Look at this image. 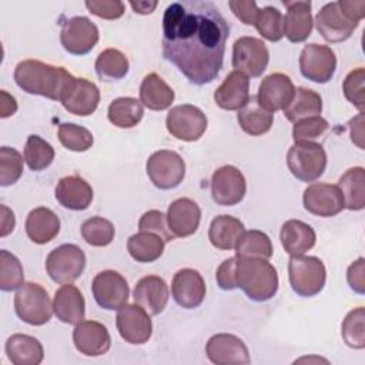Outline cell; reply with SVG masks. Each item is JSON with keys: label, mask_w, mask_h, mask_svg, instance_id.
Here are the masks:
<instances>
[{"label": "cell", "mask_w": 365, "mask_h": 365, "mask_svg": "<svg viewBox=\"0 0 365 365\" xmlns=\"http://www.w3.org/2000/svg\"><path fill=\"white\" fill-rule=\"evenodd\" d=\"M230 26L212 1L181 0L163 17V56L192 84L211 83L221 71Z\"/></svg>", "instance_id": "obj_1"}, {"label": "cell", "mask_w": 365, "mask_h": 365, "mask_svg": "<svg viewBox=\"0 0 365 365\" xmlns=\"http://www.w3.org/2000/svg\"><path fill=\"white\" fill-rule=\"evenodd\" d=\"M74 78L64 67L34 58L23 60L14 68V81L23 91L56 101H61Z\"/></svg>", "instance_id": "obj_2"}, {"label": "cell", "mask_w": 365, "mask_h": 365, "mask_svg": "<svg viewBox=\"0 0 365 365\" xmlns=\"http://www.w3.org/2000/svg\"><path fill=\"white\" fill-rule=\"evenodd\" d=\"M235 281L245 295L257 302L271 299L278 291V274L275 267L262 258L235 257Z\"/></svg>", "instance_id": "obj_3"}, {"label": "cell", "mask_w": 365, "mask_h": 365, "mask_svg": "<svg viewBox=\"0 0 365 365\" xmlns=\"http://www.w3.org/2000/svg\"><path fill=\"white\" fill-rule=\"evenodd\" d=\"M288 278L292 291L301 297H314L325 285L327 269L318 257L291 255L288 261Z\"/></svg>", "instance_id": "obj_4"}, {"label": "cell", "mask_w": 365, "mask_h": 365, "mask_svg": "<svg viewBox=\"0 0 365 365\" xmlns=\"http://www.w3.org/2000/svg\"><path fill=\"white\" fill-rule=\"evenodd\" d=\"M291 174L305 182L319 178L327 168V153L317 141H295L287 154Z\"/></svg>", "instance_id": "obj_5"}, {"label": "cell", "mask_w": 365, "mask_h": 365, "mask_svg": "<svg viewBox=\"0 0 365 365\" xmlns=\"http://www.w3.org/2000/svg\"><path fill=\"white\" fill-rule=\"evenodd\" d=\"M14 309L21 321L34 327L47 324L54 312L48 292L36 282H24L17 288Z\"/></svg>", "instance_id": "obj_6"}, {"label": "cell", "mask_w": 365, "mask_h": 365, "mask_svg": "<svg viewBox=\"0 0 365 365\" xmlns=\"http://www.w3.org/2000/svg\"><path fill=\"white\" fill-rule=\"evenodd\" d=\"M86 268V254L76 244H63L54 248L46 259L48 277L58 284L76 281Z\"/></svg>", "instance_id": "obj_7"}, {"label": "cell", "mask_w": 365, "mask_h": 365, "mask_svg": "<svg viewBox=\"0 0 365 365\" xmlns=\"http://www.w3.org/2000/svg\"><path fill=\"white\" fill-rule=\"evenodd\" d=\"M145 170L148 178L157 188L171 190L182 182L185 175V163L178 153L160 150L148 157Z\"/></svg>", "instance_id": "obj_8"}, {"label": "cell", "mask_w": 365, "mask_h": 365, "mask_svg": "<svg viewBox=\"0 0 365 365\" xmlns=\"http://www.w3.org/2000/svg\"><path fill=\"white\" fill-rule=\"evenodd\" d=\"M207 115L192 104L173 107L165 118L168 133L181 141H197L207 130Z\"/></svg>", "instance_id": "obj_9"}, {"label": "cell", "mask_w": 365, "mask_h": 365, "mask_svg": "<svg viewBox=\"0 0 365 365\" xmlns=\"http://www.w3.org/2000/svg\"><path fill=\"white\" fill-rule=\"evenodd\" d=\"M269 53L261 38L244 36L232 46V67L247 77H259L268 66Z\"/></svg>", "instance_id": "obj_10"}, {"label": "cell", "mask_w": 365, "mask_h": 365, "mask_svg": "<svg viewBox=\"0 0 365 365\" xmlns=\"http://www.w3.org/2000/svg\"><path fill=\"white\" fill-rule=\"evenodd\" d=\"M301 74L314 83H327L336 70V56L329 46L309 43L299 54Z\"/></svg>", "instance_id": "obj_11"}, {"label": "cell", "mask_w": 365, "mask_h": 365, "mask_svg": "<svg viewBox=\"0 0 365 365\" xmlns=\"http://www.w3.org/2000/svg\"><path fill=\"white\" fill-rule=\"evenodd\" d=\"M91 291L96 302L103 309H118L127 304L130 288L125 278L113 269L98 272L91 282Z\"/></svg>", "instance_id": "obj_12"}, {"label": "cell", "mask_w": 365, "mask_h": 365, "mask_svg": "<svg viewBox=\"0 0 365 365\" xmlns=\"http://www.w3.org/2000/svg\"><path fill=\"white\" fill-rule=\"evenodd\" d=\"M115 325L120 336L133 345L145 344L153 334L150 314L138 304H125L118 308Z\"/></svg>", "instance_id": "obj_13"}, {"label": "cell", "mask_w": 365, "mask_h": 365, "mask_svg": "<svg viewBox=\"0 0 365 365\" xmlns=\"http://www.w3.org/2000/svg\"><path fill=\"white\" fill-rule=\"evenodd\" d=\"M97 26L84 16L68 19L60 31V41L66 51L76 56L87 54L94 48L98 41Z\"/></svg>", "instance_id": "obj_14"}, {"label": "cell", "mask_w": 365, "mask_h": 365, "mask_svg": "<svg viewBox=\"0 0 365 365\" xmlns=\"http://www.w3.org/2000/svg\"><path fill=\"white\" fill-rule=\"evenodd\" d=\"M247 192L244 174L234 165L217 168L211 178V195L218 205H235L242 201Z\"/></svg>", "instance_id": "obj_15"}, {"label": "cell", "mask_w": 365, "mask_h": 365, "mask_svg": "<svg viewBox=\"0 0 365 365\" xmlns=\"http://www.w3.org/2000/svg\"><path fill=\"white\" fill-rule=\"evenodd\" d=\"M314 23L318 33L329 43L348 40L359 24L341 10L338 1H331L322 6L317 13Z\"/></svg>", "instance_id": "obj_16"}, {"label": "cell", "mask_w": 365, "mask_h": 365, "mask_svg": "<svg viewBox=\"0 0 365 365\" xmlns=\"http://www.w3.org/2000/svg\"><path fill=\"white\" fill-rule=\"evenodd\" d=\"M304 207L318 217H334L344 210V198L338 185L328 182H314L308 185L302 195Z\"/></svg>", "instance_id": "obj_17"}, {"label": "cell", "mask_w": 365, "mask_h": 365, "mask_svg": "<svg viewBox=\"0 0 365 365\" xmlns=\"http://www.w3.org/2000/svg\"><path fill=\"white\" fill-rule=\"evenodd\" d=\"M205 354L217 365H247L251 362L247 345L232 334L212 335L205 345Z\"/></svg>", "instance_id": "obj_18"}, {"label": "cell", "mask_w": 365, "mask_h": 365, "mask_svg": "<svg viewBox=\"0 0 365 365\" xmlns=\"http://www.w3.org/2000/svg\"><path fill=\"white\" fill-rule=\"evenodd\" d=\"M205 282L201 274L192 268H182L177 271L171 282V294L174 301L185 308L192 309L202 304L205 298Z\"/></svg>", "instance_id": "obj_19"}, {"label": "cell", "mask_w": 365, "mask_h": 365, "mask_svg": "<svg viewBox=\"0 0 365 365\" xmlns=\"http://www.w3.org/2000/svg\"><path fill=\"white\" fill-rule=\"evenodd\" d=\"M292 80L284 73H272L262 78L255 96L259 106L269 113L284 110L294 96Z\"/></svg>", "instance_id": "obj_20"}, {"label": "cell", "mask_w": 365, "mask_h": 365, "mask_svg": "<svg viewBox=\"0 0 365 365\" xmlns=\"http://www.w3.org/2000/svg\"><path fill=\"white\" fill-rule=\"evenodd\" d=\"M76 349L86 356H100L108 352L111 336L107 328L97 321H81L73 331Z\"/></svg>", "instance_id": "obj_21"}, {"label": "cell", "mask_w": 365, "mask_h": 365, "mask_svg": "<svg viewBox=\"0 0 365 365\" xmlns=\"http://www.w3.org/2000/svg\"><path fill=\"white\" fill-rule=\"evenodd\" d=\"M60 103L70 114L86 117L97 110L100 103V90L93 81L76 77Z\"/></svg>", "instance_id": "obj_22"}, {"label": "cell", "mask_w": 365, "mask_h": 365, "mask_svg": "<svg viewBox=\"0 0 365 365\" xmlns=\"http://www.w3.org/2000/svg\"><path fill=\"white\" fill-rule=\"evenodd\" d=\"M201 210L191 198H177L167 211L168 228L174 237L185 238L192 235L200 225Z\"/></svg>", "instance_id": "obj_23"}, {"label": "cell", "mask_w": 365, "mask_h": 365, "mask_svg": "<svg viewBox=\"0 0 365 365\" xmlns=\"http://www.w3.org/2000/svg\"><path fill=\"white\" fill-rule=\"evenodd\" d=\"M134 302L143 307L150 315H158L168 302V287L158 275L143 277L133 291Z\"/></svg>", "instance_id": "obj_24"}, {"label": "cell", "mask_w": 365, "mask_h": 365, "mask_svg": "<svg viewBox=\"0 0 365 365\" xmlns=\"http://www.w3.org/2000/svg\"><path fill=\"white\" fill-rule=\"evenodd\" d=\"M53 311L64 324L77 325L84 321L86 317V301L80 289L71 282L63 284L54 294Z\"/></svg>", "instance_id": "obj_25"}, {"label": "cell", "mask_w": 365, "mask_h": 365, "mask_svg": "<svg viewBox=\"0 0 365 365\" xmlns=\"http://www.w3.org/2000/svg\"><path fill=\"white\" fill-rule=\"evenodd\" d=\"M287 13L284 17V36L291 43L305 41L314 26L311 14V1H284Z\"/></svg>", "instance_id": "obj_26"}, {"label": "cell", "mask_w": 365, "mask_h": 365, "mask_svg": "<svg viewBox=\"0 0 365 365\" xmlns=\"http://www.w3.org/2000/svg\"><path fill=\"white\" fill-rule=\"evenodd\" d=\"M250 80L241 71H231L214 93V101L222 110H240L250 100Z\"/></svg>", "instance_id": "obj_27"}, {"label": "cell", "mask_w": 365, "mask_h": 365, "mask_svg": "<svg viewBox=\"0 0 365 365\" xmlns=\"http://www.w3.org/2000/svg\"><path fill=\"white\" fill-rule=\"evenodd\" d=\"M91 185L78 175L63 177L56 185V200L68 210H87L93 201Z\"/></svg>", "instance_id": "obj_28"}, {"label": "cell", "mask_w": 365, "mask_h": 365, "mask_svg": "<svg viewBox=\"0 0 365 365\" xmlns=\"http://www.w3.org/2000/svg\"><path fill=\"white\" fill-rule=\"evenodd\" d=\"M26 232L34 244H47L60 232V218L53 210L37 207L26 218Z\"/></svg>", "instance_id": "obj_29"}, {"label": "cell", "mask_w": 365, "mask_h": 365, "mask_svg": "<svg viewBox=\"0 0 365 365\" xmlns=\"http://www.w3.org/2000/svg\"><path fill=\"white\" fill-rule=\"evenodd\" d=\"M281 244L287 254L302 255L309 251L317 241L315 231L301 220H288L281 227Z\"/></svg>", "instance_id": "obj_30"}, {"label": "cell", "mask_w": 365, "mask_h": 365, "mask_svg": "<svg viewBox=\"0 0 365 365\" xmlns=\"http://www.w3.org/2000/svg\"><path fill=\"white\" fill-rule=\"evenodd\" d=\"M6 354L14 365H38L44 358L40 341L27 334H14L6 342Z\"/></svg>", "instance_id": "obj_31"}, {"label": "cell", "mask_w": 365, "mask_h": 365, "mask_svg": "<svg viewBox=\"0 0 365 365\" xmlns=\"http://www.w3.org/2000/svg\"><path fill=\"white\" fill-rule=\"evenodd\" d=\"M175 98L174 90L157 74H147L140 86V101L148 110H167Z\"/></svg>", "instance_id": "obj_32"}, {"label": "cell", "mask_w": 365, "mask_h": 365, "mask_svg": "<svg viewBox=\"0 0 365 365\" xmlns=\"http://www.w3.org/2000/svg\"><path fill=\"white\" fill-rule=\"evenodd\" d=\"M244 231L245 227L238 218L222 214L211 221L208 228V240L212 247L228 251L235 248Z\"/></svg>", "instance_id": "obj_33"}, {"label": "cell", "mask_w": 365, "mask_h": 365, "mask_svg": "<svg viewBox=\"0 0 365 365\" xmlns=\"http://www.w3.org/2000/svg\"><path fill=\"white\" fill-rule=\"evenodd\" d=\"M237 120L242 131L257 137L269 131L274 123V114L261 107L255 96H251L250 100L238 110Z\"/></svg>", "instance_id": "obj_34"}, {"label": "cell", "mask_w": 365, "mask_h": 365, "mask_svg": "<svg viewBox=\"0 0 365 365\" xmlns=\"http://www.w3.org/2000/svg\"><path fill=\"white\" fill-rule=\"evenodd\" d=\"M338 188L344 198V208L359 211L365 207V170L362 167H352L346 170L339 181Z\"/></svg>", "instance_id": "obj_35"}, {"label": "cell", "mask_w": 365, "mask_h": 365, "mask_svg": "<svg viewBox=\"0 0 365 365\" xmlns=\"http://www.w3.org/2000/svg\"><path fill=\"white\" fill-rule=\"evenodd\" d=\"M282 111L285 118L291 123H297L302 118L319 115L322 111V98L317 91L311 88L297 87L291 101Z\"/></svg>", "instance_id": "obj_36"}, {"label": "cell", "mask_w": 365, "mask_h": 365, "mask_svg": "<svg viewBox=\"0 0 365 365\" xmlns=\"http://www.w3.org/2000/svg\"><path fill=\"white\" fill-rule=\"evenodd\" d=\"M165 241L157 234L138 231L127 241V251L137 262H154L164 252Z\"/></svg>", "instance_id": "obj_37"}, {"label": "cell", "mask_w": 365, "mask_h": 365, "mask_svg": "<svg viewBox=\"0 0 365 365\" xmlns=\"http://www.w3.org/2000/svg\"><path fill=\"white\" fill-rule=\"evenodd\" d=\"M144 115V108L140 100L134 97L114 98L107 111L108 121L118 128H133Z\"/></svg>", "instance_id": "obj_38"}, {"label": "cell", "mask_w": 365, "mask_h": 365, "mask_svg": "<svg viewBox=\"0 0 365 365\" xmlns=\"http://www.w3.org/2000/svg\"><path fill=\"white\" fill-rule=\"evenodd\" d=\"M128 58L117 48L103 50L94 64L96 73L101 81H118L128 73Z\"/></svg>", "instance_id": "obj_39"}, {"label": "cell", "mask_w": 365, "mask_h": 365, "mask_svg": "<svg viewBox=\"0 0 365 365\" xmlns=\"http://www.w3.org/2000/svg\"><path fill=\"white\" fill-rule=\"evenodd\" d=\"M237 257L242 258H262L269 259L272 257V242L269 237L259 230L244 231L235 245Z\"/></svg>", "instance_id": "obj_40"}, {"label": "cell", "mask_w": 365, "mask_h": 365, "mask_svg": "<svg viewBox=\"0 0 365 365\" xmlns=\"http://www.w3.org/2000/svg\"><path fill=\"white\" fill-rule=\"evenodd\" d=\"M54 160V148L37 134H30L24 145V161L31 171L47 168Z\"/></svg>", "instance_id": "obj_41"}, {"label": "cell", "mask_w": 365, "mask_h": 365, "mask_svg": "<svg viewBox=\"0 0 365 365\" xmlns=\"http://www.w3.org/2000/svg\"><path fill=\"white\" fill-rule=\"evenodd\" d=\"M114 235L113 222L103 217H91L81 225V237L91 247H107L113 242Z\"/></svg>", "instance_id": "obj_42"}, {"label": "cell", "mask_w": 365, "mask_h": 365, "mask_svg": "<svg viewBox=\"0 0 365 365\" xmlns=\"http://www.w3.org/2000/svg\"><path fill=\"white\" fill-rule=\"evenodd\" d=\"M254 26L257 31L269 41H279L284 37V16L274 6L259 9Z\"/></svg>", "instance_id": "obj_43"}, {"label": "cell", "mask_w": 365, "mask_h": 365, "mask_svg": "<svg viewBox=\"0 0 365 365\" xmlns=\"http://www.w3.org/2000/svg\"><path fill=\"white\" fill-rule=\"evenodd\" d=\"M341 334L345 344L354 349L365 348V309L358 307L346 314L342 321Z\"/></svg>", "instance_id": "obj_44"}, {"label": "cell", "mask_w": 365, "mask_h": 365, "mask_svg": "<svg viewBox=\"0 0 365 365\" xmlns=\"http://www.w3.org/2000/svg\"><path fill=\"white\" fill-rule=\"evenodd\" d=\"M58 140L63 147L76 153L87 151L94 143L91 131L74 123H61L58 125Z\"/></svg>", "instance_id": "obj_45"}, {"label": "cell", "mask_w": 365, "mask_h": 365, "mask_svg": "<svg viewBox=\"0 0 365 365\" xmlns=\"http://www.w3.org/2000/svg\"><path fill=\"white\" fill-rule=\"evenodd\" d=\"M24 284L21 262L7 250L0 251V289L13 291Z\"/></svg>", "instance_id": "obj_46"}, {"label": "cell", "mask_w": 365, "mask_h": 365, "mask_svg": "<svg viewBox=\"0 0 365 365\" xmlns=\"http://www.w3.org/2000/svg\"><path fill=\"white\" fill-rule=\"evenodd\" d=\"M23 155L13 147L0 148V185L7 187L19 181L23 174Z\"/></svg>", "instance_id": "obj_47"}, {"label": "cell", "mask_w": 365, "mask_h": 365, "mask_svg": "<svg viewBox=\"0 0 365 365\" xmlns=\"http://www.w3.org/2000/svg\"><path fill=\"white\" fill-rule=\"evenodd\" d=\"M342 91L345 98L352 103L359 113H364L365 108V70L358 67L348 73L342 83Z\"/></svg>", "instance_id": "obj_48"}, {"label": "cell", "mask_w": 365, "mask_h": 365, "mask_svg": "<svg viewBox=\"0 0 365 365\" xmlns=\"http://www.w3.org/2000/svg\"><path fill=\"white\" fill-rule=\"evenodd\" d=\"M329 128V123L321 117L314 115L308 118H302L294 123L292 127V138L294 141H315Z\"/></svg>", "instance_id": "obj_49"}, {"label": "cell", "mask_w": 365, "mask_h": 365, "mask_svg": "<svg viewBox=\"0 0 365 365\" xmlns=\"http://www.w3.org/2000/svg\"><path fill=\"white\" fill-rule=\"evenodd\" d=\"M138 231H147V232L157 234L165 242L173 241L175 238L168 228L167 215L158 210H150L141 215V218L138 221Z\"/></svg>", "instance_id": "obj_50"}, {"label": "cell", "mask_w": 365, "mask_h": 365, "mask_svg": "<svg viewBox=\"0 0 365 365\" xmlns=\"http://www.w3.org/2000/svg\"><path fill=\"white\" fill-rule=\"evenodd\" d=\"M84 4L91 14L106 20L120 19L125 10L124 3L120 0H87Z\"/></svg>", "instance_id": "obj_51"}, {"label": "cell", "mask_w": 365, "mask_h": 365, "mask_svg": "<svg viewBox=\"0 0 365 365\" xmlns=\"http://www.w3.org/2000/svg\"><path fill=\"white\" fill-rule=\"evenodd\" d=\"M235 257L227 258L221 262L215 272V279L217 284L221 289L224 291H232L237 288V281H235Z\"/></svg>", "instance_id": "obj_52"}, {"label": "cell", "mask_w": 365, "mask_h": 365, "mask_svg": "<svg viewBox=\"0 0 365 365\" xmlns=\"http://www.w3.org/2000/svg\"><path fill=\"white\" fill-rule=\"evenodd\" d=\"M346 281L352 291L356 294L365 292V259L359 257L355 262L348 267Z\"/></svg>", "instance_id": "obj_53"}, {"label": "cell", "mask_w": 365, "mask_h": 365, "mask_svg": "<svg viewBox=\"0 0 365 365\" xmlns=\"http://www.w3.org/2000/svg\"><path fill=\"white\" fill-rule=\"evenodd\" d=\"M231 11L234 16L244 24L251 26L255 23V17L258 14V7L257 3L250 0V1H230L228 3Z\"/></svg>", "instance_id": "obj_54"}, {"label": "cell", "mask_w": 365, "mask_h": 365, "mask_svg": "<svg viewBox=\"0 0 365 365\" xmlns=\"http://www.w3.org/2000/svg\"><path fill=\"white\" fill-rule=\"evenodd\" d=\"M341 10L354 21L359 23L364 16H365V1L359 0V1H346V0H339L338 1Z\"/></svg>", "instance_id": "obj_55"}, {"label": "cell", "mask_w": 365, "mask_h": 365, "mask_svg": "<svg viewBox=\"0 0 365 365\" xmlns=\"http://www.w3.org/2000/svg\"><path fill=\"white\" fill-rule=\"evenodd\" d=\"M351 140L356 144L361 150L364 148V113H359L356 117L351 118L348 123Z\"/></svg>", "instance_id": "obj_56"}, {"label": "cell", "mask_w": 365, "mask_h": 365, "mask_svg": "<svg viewBox=\"0 0 365 365\" xmlns=\"http://www.w3.org/2000/svg\"><path fill=\"white\" fill-rule=\"evenodd\" d=\"M17 111V101L16 98L9 94L6 90L0 91V117L7 118Z\"/></svg>", "instance_id": "obj_57"}, {"label": "cell", "mask_w": 365, "mask_h": 365, "mask_svg": "<svg viewBox=\"0 0 365 365\" xmlns=\"http://www.w3.org/2000/svg\"><path fill=\"white\" fill-rule=\"evenodd\" d=\"M0 211H1V228H0V235L6 237L7 234H10L14 230L16 225V218L14 214L10 208H7L4 204L0 205Z\"/></svg>", "instance_id": "obj_58"}, {"label": "cell", "mask_w": 365, "mask_h": 365, "mask_svg": "<svg viewBox=\"0 0 365 365\" xmlns=\"http://www.w3.org/2000/svg\"><path fill=\"white\" fill-rule=\"evenodd\" d=\"M157 1H130L133 10L138 14H150L157 7Z\"/></svg>", "instance_id": "obj_59"}]
</instances>
